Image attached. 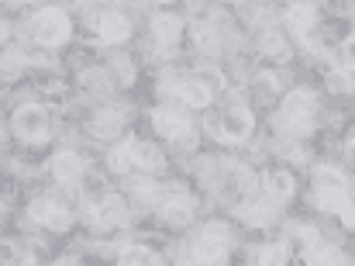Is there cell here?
Returning a JSON list of instances; mask_svg holds the SVG:
<instances>
[{
	"instance_id": "cell-22",
	"label": "cell",
	"mask_w": 355,
	"mask_h": 266,
	"mask_svg": "<svg viewBox=\"0 0 355 266\" xmlns=\"http://www.w3.org/2000/svg\"><path fill=\"white\" fill-rule=\"evenodd\" d=\"M241 218H245L248 225H266V222L272 218V208H269V204H245V208H241Z\"/></svg>"
},
{
	"instance_id": "cell-9",
	"label": "cell",
	"mask_w": 355,
	"mask_h": 266,
	"mask_svg": "<svg viewBox=\"0 0 355 266\" xmlns=\"http://www.w3.org/2000/svg\"><path fill=\"white\" fill-rule=\"evenodd\" d=\"M300 249H304V266H345L342 253L331 249L328 242H321V235H314V239L304 242Z\"/></svg>"
},
{
	"instance_id": "cell-20",
	"label": "cell",
	"mask_w": 355,
	"mask_h": 266,
	"mask_svg": "<svg viewBox=\"0 0 355 266\" xmlns=\"http://www.w3.org/2000/svg\"><path fill=\"white\" fill-rule=\"evenodd\" d=\"M121 125H124V115H121L118 108H114V111H101V115H97V125H94V128H97V135L111 138V135L121 132Z\"/></svg>"
},
{
	"instance_id": "cell-11",
	"label": "cell",
	"mask_w": 355,
	"mask_h": 266,
	"mask_svg": "<svg viewBox=\"0 0 355 266\" xmlns=\"http://www.w3.org/2000/svg\"><path fill=\"white\" fill-rule=\"evenodd\" d=\"M173 94L187 108H207L211 104V87L200 83V80H180V83H173Z\"/></svg>"
},
{
	"instance_id": "cell-25",
	"label": "cell",
	"mask_w": 355,
	"mask_h": 266,
	"mask_svg": "<svg viewBox=\"0 0 355 266\" xmlns=\"http://www.w3.org/2000/svg\"><path fill=\"white\" fill-rule=\"evenodd\" d=\"M173 266H193V263H173Z\"/></svg>"
},
{
	"instance_id": "cell-3",
	"label": "cell",
	"mask_w": 355,
	"mask_h": 266,
	"mask_svg": "<svg viewBox=\"0 0 355 266\" xmlns=\"http://www.w3.org/2000/svg\"><path fill=\"white\" fill-rule=\"evenodd\" d=\"M228 256V232L221 225L204 228V235L193 242V260L200 266H221Z\"/></svg>"
},
{
	"instance_id": "cell-7",
	"label": "cell",
	"mask_w": 355,
	"mask_h": 266,
	"mask_svg": "<svg viewBox=\"0 0 355 266\" xmlns=\"http://www.w3.org/2000/svg\"><path fill=\"white\" fill-rule=\"evenodd\" d=\"M152 125L166 135L169 142H176V138H183V135L190 132V118H187V111H183V108H173V104L159 108V111L152 115Z\"/></svg>"
},
{
	"instance_id": "cell-10",
	"label": "cell",
	"mask_w": 355,
	"mask_h": 266,
	"mask_svg": "<svg viewBox=\"0 0 355 266\" xmlns=\"http://www.w3.org/2000/svg\"><path fill=\"white\" fill-rule=\"evenodd\" d=\"M90 218L97 222V225H104V228H111V225H121L124 218H128V204L121 201L118 194H107L97 208H90Z\"/></svg>"
},
{
	"instance_id": "cell-4",
	"label": "cell",
	"mask_w": 355,
	"mask_h": 266,
	"mask_svg": "<svg viewBox=\"0 0 355 266\" xmlns=\"http://www.w3.org/2000/svg\"><path fill=\"white\" fill-rule=\"evenodd\" d=\"M14 132H17V138H24V142H45L49 138V115H45V108H38V104L17 108Z\"/></svg>"
},
{
	"instance_id": "cell-6",
	"label": "cell",
	"mask_w": 355,
	"mask_h": 266,
	"mask_svg": "<svg viewBox=\"0 0 355 266\" xmlns=\"http://www.w3.org/2000/svg\"><path fill=\"white\" fill-rule=\"evenodd\" d=\"M214 132L232 138V142L248 138V132H252V115H248V108H228V111H221V115L214 118Z\"/></svg>"
},
{
	"instance_id": "cell-21",
	"label": "cell",
	"mask_w": 355,
	"mask_h": 266,
	"mask_svg": "<svg viewBox=\"0 0 355 266\" xmlns=\"http://www.w3.org/2000/svg\"><path fill=\"white\" fill-rule=\"evenodd\" d=\"M255 266H286V249H283V246H266V249H259Z\"/></svg>"
},
{
	"instance_id": "cell-13",
	"label": "cell",
	"mask_w": 355,
	"mask_h": 266,
	"mask_svg": "<svg viewBox=\"0 0 355 266\" xmlns=\"http://www.w3.org/2000/svg\"><path fill=\"white\" fill-rule=\"evenodd\" d=\"M97 31H101V38H104L107 45H118V42H124V38L131 35V24H128V17H124V14L111 10V14H101Z\"/></svg>"
},
{
	"instance_id": "cell-14",
	"label": "cell",
	"mask_w": 355,
	"mask_h": 266,
	"mask_svg": "<svg viewBox=\"0 0 355 266\" xmlns=\"http://www.w3.org/2000/svg\"><path fill=\"white\" fill-rule=\"evenodd\" d=\"M52 173H55L59 183L73 187V183L83 176V163H80V156H73V152H59V156L52 159Z\"/></svg>"
},
{
	"instance_id": "cell-19",
	"label": "cell",
	"mask_w": 355,
	"mask_h": 266,
	"mask_svg": "<svg viewBox=\"0 0 355 266\" xmlns=\"http://www.w3.org/2000/svg\"><path fill=\"white\" fill-rule=\"evenodd\" d=\"M121 266H162V260L145 246H128L121 249Z\"/></svg>"
},
{
	"instance_id": "cell-23",
	"label": "cell",
	"mask_w": 355,
	"mask_h": 266,
	"mask_svg": "<svg viewBox=\"0 0 355 266\" xmlns=\"http://www.w3.org/2000/svg\"><path fill=\"white\" fill-rule=\"evenodd\" d=\"M138 166H145V169H155L159 166V152L152 145H145V142H138Z\"/></svg>"
},
{
	"instance_id": "cell-5",
	"label": "cell",
	"mask_w": 355,
	"mask_h": 266,
	"mask_svg": "<svg viewBox=\"0 0 355 266\" xmlns=\"http://www.w3.org/2000/svg\"><path fill=\"white\" fill-rule=\"evenodd\" d=\"M31 35L42 42V45H62L69 38V17L62 10H42L31 24Z\"/></svg>"
},
{
	"instance_id": "cell-2",
	"label": "cell",
	"mask_w": 355,
	"mask_h": 266,
	"mask_svg": "<svg viewBox=\"0 0 355 266\" xmlns=\"http://www.w3.org/2000/svg\"><path fill=\"white\" fill-rule=\"evenodd\" d=\"M314 115H318L314 97H311L307 90H293V94L283 101V108H279V125L293 135H307L311 125H314Z\"/></svg>"
},
{
	"instance_id": "cell-8",
	"label": "cell",
	"mask_w": 355,
	"mask_h": 266,
	"mask_svg": "<svg viewBox=\"0 0 355 266\" xmlns=\"http://www.w3.org/2000/svg\"><path fill=\"white\" fill-rule=\"evenodd\" d=\"M31 218H35L38 225H45V228H69V222H73V215H69L62 204L49 201V197H38V201L31 204Z\"/></svg>"
},
{
	"instance_id": "cell-1",
	"label": "cell",
	"mask_w": 355,
	"mask_h": 266,
	"mask_svg": "<svg viewBox=\"0 0 355 266\" xmlns=\"http://www.w3.org/2000/svg\"><path fill=\"white\" fill-rule=\"evenodd\" d=\"M314 190H318V204L324 211H338L342 215V225L352 228V201H349L345 176L338 169H318L314 173Z\"/></svg>"
},
{
	"instance_id": "cell-18",
	"label": "cell",
	"mask_w": 355,
	"mask_h": 266,
	"mask_svg": "<svg viewBox=\"0 0 355 266\" xmlns=\"http://www.w3.org/2000/svg\"><path fill=\"white\" fill-rule=\"evenodd\" d=\"M266 190H269L272 201H286L293 194V176L283 173V169H272V173H266Z\"/></svg>"
},
{
	"instance_id": "cell-15",
	"label": "cell",
	"mask_w": 355,
	"mask_h": 266,
	"mask_svg": "<svg viewBox=\"0 0 355 266\" xmlns=\"http://www.w3.org/2000/svg\"><path fill=\"white\" fill-rule=\"evenodd\" d=\"M135 166H138V142L128 138V142H121L118 149L111 152V169L114 173H131Z\"/></svg>"
},
{
	"instance_id": "cell-24",
	"label": "cell",
	"mask_w": 355,
	"mask_h": 266,
	"mask_svg": "<svg viewBox=\"0 0 355 266\" xmlns=\"http://www.w3.org/2000/svg\"><path fill=\"white\" fill-rule=\"evenodd\" d=\"M3 35H7V24H3V21H0V42H3Z\"/></svg>"
},
{
	"instance_id": "cell-16",
	"label": "cell",
	"mask_w": 355,
	"mask_h": 266,
	"mask_svg": "<svg viewBox=\"0 0 355 266\" xmlns=\"http://www.w3.org/2000/svg\"><path fill=\"white\" fill-rule=\"evenodd\" d=\"M152 31H155L159 45H176L183 24H180V17H173V14H159V17L152 21Z\"/></svg>"
},
{
	"instance_id": "cell-17",
	"label": "cell",
	"mask_w": 355,
	"mask_h": 266,
	"mask_svg": "<svg viewBox=\"0 0 355 266\" xmlns=\"http://www.w3.org/2000/svg\"><path fill=\"white\" fill-rule=\"evenodd\" d=\"M314 24H318V10H314L311 3H293V7H290V28H293L297 35H307Z\"/></svg>"
},
{
	"instance_id": "cell-12",
	"label": "cell",
	"mask_w": 355,
	"mask_h": 266,
	"mask_svg": "<svg viewBox=\"0 0 355 266\" xmlns=\"http://www.w3.org/2000/svg\"><path fill=\"white\" fill-rule=\"evenodd\" d=\"M159 215H162L169 225H187V222L193 218V201H190L187 194H173V197H166V201L159 204Z\"/></svg>"
}]
</instances>
